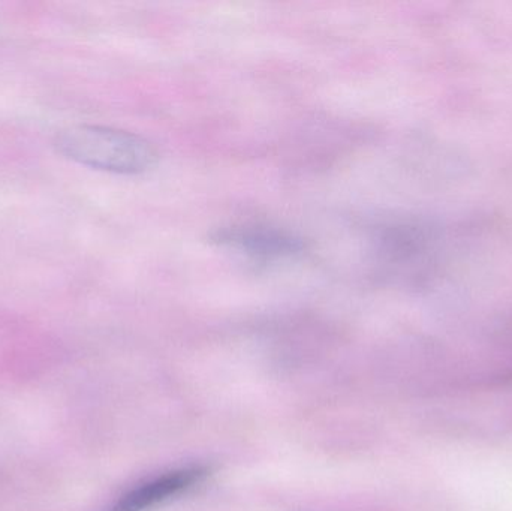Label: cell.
<instances>
[{"label": "cell", "instance_id": "3", "mask_svg": "<svg viewBox=\"0 0 512 511\" xmlns=\"http://www.w3.org/2000/svg\"><path fill=\"white\" fill-rule=\"evenodd\" d=\"M210 474L206 465H189L179 470L168 471L155 479L147 480L129 489L117 498L105 511H147L159 504L179 497L200 485Z\"/></svg>", "mask_w": 512, "mask_h": 511}, {"label": "cell", "instance_id": "1", "mask_svg": "<svg viewBox=\"0 0 512 511\" xmlns=\"http://www.w3.org/2000/svg\"><path fill=\"white\" fill-rule=\"evenodd\" d=\"M54 147L69 161L122 176L147 173L159 159L149 140L110 126H68L56 135Z\"/></svg>", "mask_w": 512, "mask_h": 511}, {"label": "cell", "instance_id": "2", "mask_svg": "<svg viewBox=\"0 0 512 511\" xmlns=\"http://www.w3.org/2000/svg\"><path fill=\"white\" fill-rule=\"evenodd\" d=\"M209 242L259 263L294 260L306 254L307 243L285 228L264 224H234L216 228Z\"/></svg>", "mask_w": 512, "mask_h": 511}]
</instances>
